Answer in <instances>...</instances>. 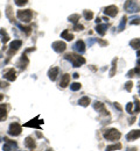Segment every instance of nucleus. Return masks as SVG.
Segmentation results:
<instances>
[{"label":"nucleus","instance_id":"obj_36","mask_svg":"<svg viewBox=\"0 0 140 151\" xmlns=\"http://www.w3.org/2000/svg\"><path fill=\"white\" fill-rule=\"evenodd\" d=\"M132 107H133V104H132V102H128V104L126 105V111H127V113L133 114V109H132Z\"/></svg>","mask_w":140,"mask_h":151},{"label":"nucleus","instance_id":"obj_31","mask_svg":"<svg viewBox=\"0 0 140 151\" xmlns=\"http://www.w3.org/2000/svg\"><path fill=\"white\" fill-rule=\"evenodd\" d=\"M83 17L85 18V20L90 21V20H92V18H94V13H92V11H84L83 12Z\"/></svg>","mask_w":140,"mask_h":151},{"label":"nucleus","instance_id":"obj_11","mask_svg":"<svg viewBox=\"0 0 140 151\" xmlns=\"http://www.w3.org/2000/svg\"><path fill=\"white\" fill-rule=\"evenodd\" d=\"M94 108H95V111H97L102 115H107L109 114V112L105 108V105L103 102H100V101H95L94 102Z\"/></svg>","mask_w":140,"mask_h":151},{"label":"nucleus","instance_id":"obj_2","mask_svg":"<svg viewBox=\"0 0 140 151\" xmlns=\"http://www.w3.org/2000/svg\"><path fill=\"white\" fill-rule=\"evenodd\" d=\"M104 138L107 139V141H118L120 137H121V134L118 129H115V128H111V129H107L104 132Z\"/></svg>","mask_w":140,"mask_h":151},{"label":"nucleus","instance_id":"obj_45","mask_svg":"<svg viewBox=\"0 0 140 151\" xmlns=\"http://www.w3.org/2000/svg\"><path fill=\"white\" fill-rule=\"evenodd\" d=\"M73 77H74L75 79H77V78L80 77V75H78V73H74V75H73Z\"/></svg>","mask_w":140,"mask_h":151},{"label":"nucleus","instance_id":"obj_15","mask_svg":"<svg viewBox=\"0 0 140 151\" xmlns=\"http://www.w3.org/2000/svg\"><path fill=\"white\" fill-rule=\"evenodd\" d=\"M107 28H109V24L107 23H99V24L96 26V32L99 34L100 36H104L105 33H106V30H107Z\"/></svg>","mask_w":140,"mask_h":151},{"label":"nucleus","instance_id":"obj_51","mask_svg":"<svg viewBox=\"0 0 140 151\" xmlns=\"http://www.w3.org/2000/svg\"><path fill=\"white\" fill-rule=\"evenodd\" d=\"M139 94H140V84H139Z\"/></svg>","mask_w":140,"mask_h":151},{"label":"nucleus","instance_id":"obj_14","mask_svg":"<svg viewBox=\"0 0 140 151\" xmlns=\"http://www.w3.org/2000/svg\"><path fill=\"white\" fill-rule=\"evenodd\" d=\"M59 71H60V69H59L57 66L52 68V69L48 71V77H49V79H50L52 81H55V80H56V78H57V76H59Z\"/></svg>","mask_w":140,"mask_h":151},{"label":"nucleus","instance_id":"obj_8","mask_svg":"<svg viewBox=\"0 0 140 151\" xmlns=\"http://www.w3.org/2000/svg\"><path fill=\"white\" fill-rule=\"evenodd\" d=\"M4 79H7L8 81H14L17 79V71L11 68V69H7L5 72H4Z\"/></svg>","mask_w":140,"mask_h":151},{"label":"nucleus","instance_id":"obj_24","mask_svg":"<svg viewBox=\"0 0 140 151\" xmlns=\"http://www.w3.org/2000/svg\"><path fill=\"white\" fill-rule=\"evenodd\" d=\"M130 45L136 50H140V38H133L130 42Z\"/></svg>","mask_w":140,"mask_h":151},{"label":"nucleus","instance_id":"obj_1","mask_svg":"<svg viewBox=\"0 0 140 151\" xmlns=\"http://www.w3.org/2000/svg\"><path fill=\"white\" fill-rule=\"evenodd\" d=\"M64 59L69 60L73 64L74 68H80L81 65L85 64V58L80 56V54L78 55H76V54H67L64 56Z\"/></svg>","mask_w":140,"mask_h":151},{"label":"nucleus","instance_id":"obj_9","mask_svg":"<svg viewBox=\"0 0 140 151\" xmlns=\"http://www.w3.org/2000/svg\"><path fill=\"white\" fill-rule=\"evenodd\" d=\"M104 14L107 15V17H111V18H115L117 14H118V7L115 6V5H111V6H107L104 8Z\"/></svg>","mask_w":140,"mask_h":151},{"label":"nucleus","instance_id":"obj_17","mask_svg":"<svg viewBox=\"0 0 140 151\" xmlns=\"http://www.w3.org/2000/svg\"><path fill=\"white\" fill-rule=\"evenodd\" d=\"M70 83V75L65 73L61 77V80H60V87L61 88H65Z\"/></svg>","mask_w":140,"mask_h":151},{"label":"nucleus","instance_id":"obj_19","mask_svg":"<svg viewBox=\"0 0 140 151\" xmlns=\"http://www.w3.org/2000/svg\"><path fill=\"white\" fill-rule=\"evenodd\" d=\"M28 63H29L28 57H27L26 52H25V54H22V56H21L20 60H19V63H18V65L20 66L21 70H25V69H26V66L28 65Z\"/></svg>","mask_w":140,"mask_h":151},{"label":"nucleus","instance_id":"obj_37","mask_svg":"<svg viewBox=\"0 0 140 151\" xmlns=\"http://www.w3.org/2000/svg\"><path fill=\"white\" fill-rule=\"evenodd\" d=\"M28 2V0H15V5L17 6H25L26 4Z\"/></svg>","mask_w":140,"mask_h":151},{"label":"nucleus","instance_id":"obj_28","mask_svg":"<svg viewBox=\"0 0 140 151\" xmlns=\"http://www.w3.org/2000/svg\"><path fill=\"white\" fill-rule=\"evenodd\" d=\"M81 19V15L80 14H71L69 18H68V20L70 21V22H73L74 24H76V23H78V20Z\"/></svg>","mask_w":140,"mask_h":151},{"label":"nucleus","instance_id":"obj_49","mask_svg":"<svg viewBox=\"0 0 140 151\" xmlns=\"http://www.w3.org/2000/svg\"><path fill=\"white\" fill-rule=\"evenodd\" d=\"M2 99H4V95H2V94H0V101H1Z\"/></svg>","mask_w":140,"mask_h":151},{"label":"nucleus","instance_id":"obj_26","mask_svg":"<svg viewBox=\"0 0 140 151\" xmlns=\"http://www.w3.org/2000/svg\"><path fill=\"white\" fill-rule=\"evenodd\" d=\"M121 149V143H116V144H112V145H107L106 147V151H116L120 150Z\"/></svg>","mask_w":140,"mask_h":151},{"label":"nucleus","instance_id":"obj_32","mask_svg":"<svg viewBox=\"0 0 140 151\" xmlns=\"http://www.w3.org/2000/svg\"><path fill=\"white\" fill-rule=\"evenodd\" d=\"M18 27L20 28L26 35H29L30 32H32V28H30V27H26V26H22V24H19V23H18Z\"/></svg>","mask_w":140,"mask_h":151},{"label":"nucleus","instance_id":"obj_5","mask_svg":"<svg viewBox=\"0 0 140 151\" xmlns=\"http://www.w3.org/2000/svg\"><path fill=\"white\" fill-rule=\"evenodd\" d=\"M22 132V127L18 122H13L9 124V128H8V134L11 136H19Z\"/></svg>","mask_w":140,"mask_h":151},{"label":"nucleus","instance_id":"obj_18","mask_svg":"<svg viewBox=\"0 0 140 151\" xmlns=\"http://www.w3.org/2000/svg\"><path fill=\"white\" fill-rule=\"evenodd\" d=\"M25 147L28 148V149H30V150H33V149L36 148V143H35V141H34L30 136H28V137H26V139H25Z\"/></svg>","mask_w":140,"mask_h":151},{"label":"nucleus","instance_id":"obj_39","mask_svg":"<svg viewBox=\"0 0 140 151\" xmlns=\"http://www.w3.org/2000/svg\"><path fill=\"white\" fill-rule=\"evenodd\" d=\"M131 24H140V18L133 19L132 21H131Z\"/></svg>","mask_w":140,"mask_h":151},{"label":"nucleus","instance_id":"obj_46","mask_svg":"<svg viewBox=\"0 0 140 151\" xmlns=\"http://www.w3.org/2000/svg\"><path fill=\"white\" fill-rule=\"evenodd\" d=\"M126 151H137V148H130L128 150H126Z\"/></svg>","mask_w":140,"mask_h":151},{"label":"nucleus","instance_id":"obj_40","mask_svg":"<svg viewBox=\"0 0 140 151\" xmlns=\"http://www.w3.org/2000/svg\"><path fill=\"white\" fill-rule=\"evenodd\" d=\"M7 86H8V84L6 81H0V88H5Z\"/></svg>","mask_w":140,"mask_h":151},{"label":"nucleus","instance_id":"obj_4","mask_svg":"<svg viewBox=\"0 0 140 151\" xmlns=\"http://www.w3.org/2000/svg\"><path fill=\"white\" fill-rule=\"evenodd\" d=\"M124 8L127 13H138L140 11L139 5L133 0H126V2L124 4Z\"/></svg>","mask_w":140,"mask_h":151},{"label":"nucleus","instance_id":"obj_42","mask_svg":"<svg viewBox=\"0 0 140 151\" xmlns=\"http://www.w3.org/2000/svg\"><path fill=\"white\" fill-rule=\"evenodd\" d=\"M97 42H98V43H100L102 45H106V44H107V42H105V41H102V40H99V38L97 40Z\"/></svg>","mask_w":140,"mask_h":151},{"label":"nucleus","instance_id":"obj_23","mask_svg":"<svg viewBox=\"0 0 140 151\" xmlns=\"http://www.w3.org/2000/svg\"><path fill=\"white\" fill-rule=\"evenodd\" d=\"M61 37L64 38V40H67V41H71V40L74 38V35L70 34V32L65 29V30H63V32L61 33Z\"/></svg>","mask_w":140,"mask_h":151},{"label":"nucleus","instance_id":"obj_35","mask_svg":"<svg viewBox=\"0 0 140 151\" xmlns=\"http://www.w3.org/2000/svg\"><path fill=\"white\" fill-rule=\"evenodd\" d=\"M132 87H133V83H132L131 80L125 84V90H126L127 92H131V91H132Z\"/></svg>","mask_w":140,"mask_h":151},{"label":"nucleus","instance_id":"obj_38","mask_svg":"<svg viewBox=\"0 0 140 151\" xmlns=\"http://www.w3.org/2000/svg\"><path fill=\"white\" fill-rule=\"evenodd\" d=\"M83 29H84L83 24H78V23L74 24V30H83Z\"/></svg>","mask_w":140,"mask_h":151},{"label":"nucleus","instance_id":"obj_41","mask_svg":"<svg viewBox=\"0 0 140 151\" xmlns=\"http://www.w3.org/2000/svg\"><path fill=\"white\" fill-rule=\"evenodd\" d=\"M113 106H115V107H116V108H117L119 112H121V107H120V105L118 104V102H115V104H113Z\"/></svg>","mask_w":140,"mask_h":151},{"label":"nucleus","instance_id":"obj_3","mask_svg":"<svg viewBox=\"0 0 140 151\" xmlns=\"http://www.w3.org/2000/svg\"><path fill=\"white\" fill-rule=\"evenodd\" d=\"M32 17H33L32 9H20L17 12V18L26 23H28L32 20Z\"/></svg>","mask_w":140,"mask_h":151},{"label":"nucleus","instance_id":"obj_16","mask_svg":"<svg viewBox=\"0 0 140 151\" xmlns=\"http://www.w3.org/2000/svg\"><path fill=\"white\" fill-rule=\"evenodd\" d=\"M74 50L77 51L78 54H83V52L85 51V44H84V42H83L82 40L77 41V42L75 43V45H74Z\"/></svg>","mask_w":140,"mask_h":151},{"label":"nucleus","instance_id":"obj_34","mask_svg":"<svg viewBox=\"0 0 140 151\" xmlns=\"http://www.w3.org/2000/svg\"><path fill=\"white\" fill-rule=\"evenodd\" d=\"M7 11H6V14H7V18L11 20L12 22L14 21V19H13V17H12V6H7V8H6Z\"/></svg>","mask_w":140,"mask_h":151},{"label":"nucleus","instance_id":"obj_7","mask_svg":"<svg viewBox=\"0 0 140 151\" xmlns=\"http://www.w3.org/2000/svg\"><path fill=\"white\" fill-rule=\"evenodd\" d=\"M52 48H53L54 51L61 54V52H64V51H65L67 44H65L64 42H62V41H56V42H54V43L52 44Z\"/></svg>","mask_w":140,"mask_h":151},{"label":"nucleus","instance_id":"obj_30","mask_svg":"<svg viewBox=\"0 0 140 151\" xmlns=\"http://www.w3.org/2000/svg\"><path fill=\"white\" fill-rule=\"evenodd\" d=\"M138 113H140V101L138 100V98L134 96V111H133V114Z\"/></svg>","mask_w":140,"mask_h":151},{"label":"nucleus","instance_id":"obj_20","mask_svg":"<svg viewBox=\"0 0 140 151\" xmlns=\"http://www.w3.org/2000/svg\"><path fill=\"white\" fill-rule=\"evenodd\" d=\"M7 119V106L5 104L0 105V122Z\"/></svg>","mask_w":140,"mask_h":151},{"label":"nucleus","instance_id":"obj_50","mask_svg":"<svg viewBox=\"0 0 140 151\" xmlns=\"http://www.w3.org/2000/svg\"><path fill=\"white\" fill-rule=\"evenodd\" d=\"M46 151H54V150H52V149H47Z\"/></svg>","mask_w":140,"mask_h":151},{"label":"nucleus","instance_id":"obj_48","mask_svg":"<svg viewBox=\"0 0 140 151\" xmlns=\"http://www.w3.org/2000/svg\"><path fill=\"white\" fill-rule=\"evenodd\" d=\"M137 56L140 58V50H138V51H137Z\"/></svg>","mask_w":140,"mask_h":151},{"label":"nucleus","instance_id":"obj_22","mask_svg":"<svg viewBox=\"0 0 140 151\" xmlns=\"http://www.w3.org/2000/svg\"><path fill=\"white\" fill-rule=\"evenodd\" d=\"M90 102H91V100H90L89 96H83L78 100V105L82 106V107H88L90 105Z\"/></svg>","mask_w":140,"mask_h":151},{"label":"nucleus","instance_id":"obj_25","mask_svg":"<svg viewBox=\"0 0 140 151\" xmlns=\"http://www.w3.org/2000/svg\"><path fill=\"white\" fill-rule=\"evenodd\" d=\"M0 35H1V42H2L4 44H6V43L9 41V36L7 35L6 30H4V29H0Z\"/></svg>","mask_w":140,"mask_h":151},{"label":"nucleus","instance_id":"obj_21","mask_svg":"<svg viewBox=\"0 0 140 151\" xmlns=\"http://www.w3.org/2000/svg\"><path fill=\"white\" fill-rule=\"evenodd\" d=\"M127 77L128 78H133V77H137V78H140V68H134V69H132V70H130L128 72H127Z\"/></svg>","mask_w":140,"mask_h":151},{"label":"nucleus","instance_id":"obj_27","mask_svg":"<svg viewBox=\"0 0 140 151\" xmlns=\"http://www.w3.org/2000/svg\"><path fill=\"white\" fill-rule=\"evenodd\" d=\"M126 22H127V18L126 15L121 18V21H120L119 26H118V32H123L125 29V26H126Z\"/></svg>","mask_w":140,"mask_h":151},{"label":"nucleus","instance_id":"obj_44","mask_svg":"<svg viewBox=\"0 0 140 151\" xmlns=\"http://www.w3.org/2000/svg\"><path fill=\"white\" fill-rule=\"evenodd\" d=\"M100 22H102V19H100V18H97V19H96V23H97V24H99Z\"/></svg>","mask_w":140,"mask_h":151},{"label":"nucleus","instance_id":"obj_10","mask_svg":"<svg viewBox=\"0 0 140 151\" xmlns=\"http://www.w3.org/2000/svg\"><path fill=\"white\" fill-rule=\"evenodd\" d=\"M17 148H18L17 142L5 138V144H4V147H2V150L4 151H13V150H15Z\"/></svg>","mask_w":140,"mask_h":151},{"label":"nucleus","instance_id":"obj_33","mask_svg":"<svg viewBox=\"0 0 140 151\" xmlns=\"http://www.w3.org/2000/svg\"><path fill=\"white\" fill-rule=\"evenodd\" d=\"M81 87H82V85H81L80 83H73L71 85H70V90L71 91H78V90H81Z\"/></svg>","mask_w":140,"mask_h":151},{"label":"nucleus","instance_id":"obj_6","mask_svg":"<svg viewBox=\"0 0 140 151\" xmlns=\"http://www.w3.org/2000/svg\"><path fill=\"white\" fill-rule=\"evenodd\" d=\"M22 45V41L21 40H14L13 42H11L9 44V51H8V56H12L13 54H15Z\"/></svg>","mask_w":140,"mask_h":151},{"label":"nucleus","instance_id":"obj_43","mask_svg":"<svg viewBox=\"0 0 140 151\" xmlns=\"http://www.w3.org/2000/svg\"><path fill=\"white\" fill-rule=\"evenodd\" d=\"M134 121H136V117H131V119H130V122H128V123H130V124H132V123H133Z\"/></svg>","mask_w":140,"mask_h":151},{"label":"nucleus","instance_id":"obj_47","mask_svg":"<svg viewBox=\"0 0 140 151\" xmlns=\"http://www.w3.org/2000/svg\"><path fill=\"white\" fill-rule=\"evenodd\" d=\"M137 65H138V68H140V58H138V60H137Z\"/></svg>","mask_w":140,"mask_h":151},{"label":"nucleus","instance_id":"obj_12","mask_svg":"<svg viewBox=\"0 0 140 151\" xmlns=\"http://www.w3.org/2000/svg\"><path fill=\"white\" fill-rule=\"evenodd\" d=\"M42 123H43V121H40V120H39V116H36L35 119H33V120H30L29 122H27V123L25 124V127H29V128H36V129H39Z\"/></svg>","mask_w":140,"mask_h":151},{"label":"nucleus","instance_id":"obj_13","mask_svg":"<svg viewBox=\"0 0 140 151\" xmlns=\"http://www.w3.org/2000/svg\"><path fill=\"white\" fill-rule=\"evenodd\" d=\"M140 138V130L139 129H134V130H131V132H128L127 135H126V139L127 141H136V139H138Z\"/></svg>","mask_w":140,"mask_h":151},{"label":"nucleus","instance_id":"obj_29","mask_svg":"<svg viewBox=\"0 0 140 151\" xmlns=\"http://www.w3.org/2000/svg\"><path fill=\"white\" fill-rule=\"evenodd\" d=\"M117 62H118V59L117 58H115L113 60H112V69H111V71H110V77H113L115 73H116V70H117Z\"/></svg>","mask_w":140,"mask_h":151}]
</instances>
